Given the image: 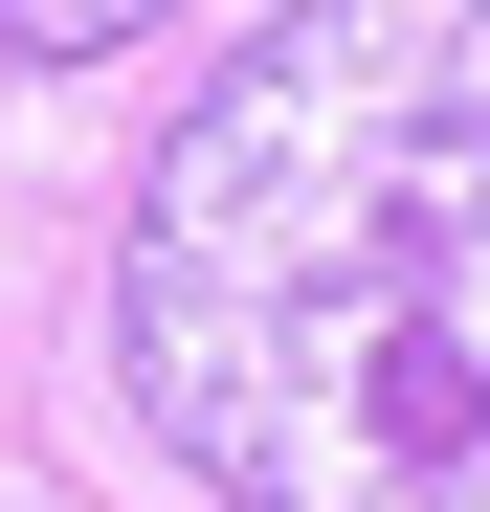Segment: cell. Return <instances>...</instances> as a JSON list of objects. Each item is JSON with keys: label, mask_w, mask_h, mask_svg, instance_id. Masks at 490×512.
Wrapping results in <instances>:
<instances>
[{"label": "cell", "mask_w": 490, "mask_h": 512, "mask_svg": "<svg viewBox=\"0 0 490 512\" xmlns=\"http://www.w3.org/2000/svg\"><path fill=\"white\" fill-rule=\"evenodd\" d=\"M156 23H179V0H0V67H112Z\"/></svg>", "instance_id": "2"}, {"label": "cell", "mask_w": 490, "mask_h": 512, "mask_svg": "<svg viewBox=\"0 0 490 512\" xmlns=\"http://www.w3.org/2000/svg\"><path fill=\"white\" fill-rule=\"evenodd\" d=\"M112 357L223 512H490V0H290L156 134Z\"/></svg>", "instance_id": "1"}]
</instances>
